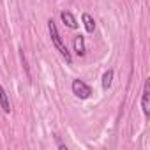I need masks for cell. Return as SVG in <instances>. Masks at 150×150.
<instances>
[{"instance_id":"cell-1","label":"cell","mask_w":150,"mask_h":150,"mask_svg":"<svg viewBox=\"0 0 150 150\" xmlns=\"http://www.w3.org/2000/svg\"><path fill=\"white\" fill-rule=\"evenodd\" d=\"M48 32H50V37H51L53 46H55V48L58 50V53L65 58V62L71 64V62H72V57H71V53H69V50H67V46H65V42H64L60 32H58V28H57V23H55L53 20H48Z\"/></svg>"},{"instance_id":"cell-2","label":"cell","mask_w":150,"mask_h":150,"mask_svg":"<svg viewBox=\"0 0 150 150\" xmlns=\"http://www.w3.org/2000/svg\"><path fill=\"white\" fill-rule=\"evenodd\" d=\"M71 90H72V94L76 96L78 99H88L90 94H92V88H90L83 80H72Z\"/></svg>"},{"instance_id":"cell-3","label":"cell","mask_w":150,"mask_h":150,"mask_svg":"<svg viewBox=\"0 0 150 150\" xmlns=\"http://www.w3.org/2000/svg\"><path fill=\"white\" fill-rule=\"evenodd\" d=\"M141 108L145 117H150V88H148V80L145 81V88H143V96H141Z\"/></svg>"},{"instance_id":"cell-4","label":"cell","mask_w":150,"mask_h":150,"mask_svg":"<svg viewBox=\"0 0 150 150\" xmlns=\"http://www.w3.org/2000/svg\"><path fill=\"white\" fill-rule=\"evenodd\" d=\"M74 53H76L78 57H83L87 53V48H85V35L78 34L76 37H74Z\"/></svg>"},{"instance_id":"cell-5","label":"cell","mask_w":150,"mask_h":150,"mask_svg":"<svg viewBox=\"0 0 150 150\" xmlns=\"http://www.w3.org/2000/svg\"><path fill=\"white\" fill-rule=\"evenodd\" d=\"M60 18H62V21H64V25H67L69 28H78V21H76V18H74L69 11H64V13H60Z\"/></svg>"},{"instance_id":"cell-6","label":"cell","mask_w":150,"mask_h":150,"mask_svg":"<svg viewBox=\"0 0 150 150\" xmlns=\"http://www.w3.org/2000/svg\"><path fill=\"white\" fill-rule=\"evenodd\" d=\"M81 21H83V25H85L87 32H88V34H94V30H96V21H94V18H92L88 13H83Z\"/></svg>"},{"instance_id":"cell-7","label":"cell","mask_w":150,"mask_h":150,"mask_svg":"<svg viewBox=\"0 0 150 150\" xmlns=\"http://www.w3.org/2000/svg\"><path fill=\"white\" fill-rule=\"evenodd\" d=\"M0 106H2V110L6 113L11 111V103H9V97H7V92L4 90V87L0 85Z\"/></svg>"},{"instance_id":"cell-8","label":"cell","mask_w":150,"mask_h":150,"mask_svg":"<svg viewBox=\"0 0 150 150\" xmlns=\"http://www.w3.org/2000/svg\"><path fill=\"white\" fill-rule=\"evenodd\" d=\"M113 83V69H108L104 74H103V88L108 90Z\"/></svg>"}]
</instances>
